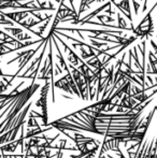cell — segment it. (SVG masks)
Listing matches in <instances>:
<instances>
[{"label":"cell","mask_w":157,"mask_h":158,"mask_svg":"<svg viewBox=\"0 0 157 158\" xmlns=\"http://www.w3.org/2000/svg\"><path fill=\"white\" fill-rule=\"evenodd\" d=\"M51 87V81H45V84L40 89V97L36 101V106L42 109V125L41 127L45 128L48 127V94Z\"/></svg>","instance_id":"1"},{"label":"cell","mask_w":157,"mask_h":158,"mask_svg":"<svg viewBox=\"0 0 157 158\" xmlns=\"http://www.w3.org/2000/svg\"><path fill=\"white\" fill-rule=\"evenodd\" d=\"M34 10H24V11H15V12H9V13H3V15L8 19L12 21L13 23L19 24L21 22H23L24 19H26L28 17V15L32 14Z\"/></svg>","instance_id":"2"},{"label":"cell","mask_w":157,"mask_h":158,"mask_svg":"<svg viewBox=\"0 0 157 158\" xmlns=\"http://www.w3.org/2000/svg\"><path fill=\"white\" fill-rule=\"evenodd\" d=\"M137 103H138V102H137L132 97L127 96V95H124L123 98L119 100L118 106H119V108H122V109H124V110L128 111V110H131V109L134 108Z\"/></svg>","instance_id":"3"},{"label":"cell","mask_w":157,"mask_h":158,"mask_svg":"<svg viewBox=\"0 0 157 158\" xmlns=\"http://www.w3.org/2000/svg\"><path fill=\"white\" fill-rule=\"evenodd\" d=\"M54 87L59 88V89L64 90V92L68 93V94H70V95H72V96L74 95V94H73V92L71 90V88H70L69 84H68L67 80H66L65 75H64L63 77H60V79H59L58 81L55 82V83H54Z\"/></svg>","instance_id":"4"},{"label":"cell","mask_w":157,"mask_h":158,"mask_svg":"<svg viewBox=\"0 0 157 158\" xmlns=\"http://www.w3.org/2000/svg\"><path fill=\"white\" fill-rule=\"evenodd\" d=\"M4 30L8 32H10L12 35L13 38H16L19 37L21 33L24 32L23 28H19V27H4Z\"/></svg>","instance_id":"5"},{"label":"cell","mask_w":157,"mask_h":158,"mask_svg":"<svg viewBox=\"0 0 157 158\" xmlns=\"http://www.w3.org/2000/svg\"><path fill=\"white\" fill-rule=\"evenodd\" d=\"M0 25H9L10 27H14V23L10 19H8L3 15V12L0 11Z\"/></svg>","instance_id":"6"},{"label":"cell","mask_w":157,"mask_h":158,"mask_svg":"<svg viewBox=\"0 0 157 158\" xmlns=\"http://www.w3.org/2000/svg\"><path fill=\"white\" fill-rule=\"evenodd\" d=\"M26 124H27L28 129H29V128L34 129V128H39V127H41L39 125L37 118H32V117H29V118H28V121L26 122Z\"/></svg>","instance_id":"7"},{"label":"cell","mask_w":157,"mask_h":158,"mask_svg":"<svg viewBox=\"0 0 157 158\" xmlns=\"http://www.w3.org/2000/svg\"><path fill=\"white\" fill-rule=\"evenodd\" d=\"M150 43H151V45H152V48H153V50L155 51V53H154V54H155V56L157 57V44L152 39L150 40Z\"/></svg>","instance_id":"8"},{"label":"cell","mask_w":157,"mask_h":158,"mask_svg":"<svg viewBox=\"0 0 157 158\" xmlns=\"http://www.w3.org/2000/svg\"><path fill=\"white\" fill-rule=\"evenodd\" d=\"M154 111H155V113H157V104L154 106Z\"/></svg>","instance_id":"9"},{"label":"cell","mask_w":157,"mask_h":158,"mask_svg":"<svg viewBox=\"0 0 157 158\" xmlns=\"http://www.w3.org/2000/svg\"><path fill=\"white\" fill-rule=\"evenodd\" d=\"M105 156H107L108 158H114L113 156H111V155H109V154H108V155H105Z\"/></svg>","instance_id":"10"}]
</instances>
